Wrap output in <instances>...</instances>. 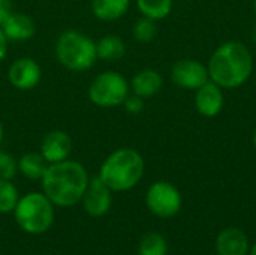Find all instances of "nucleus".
<instances>
[{"label":"nucleus","instance_id":"nucleus-1","mask_svg":"<svg viewBox=\"0 0 256 255\" xmlns=\"http://www.w3.org/2000/svg\"><path fill=\"white\" fill-rule=\"evenodd\" d=\"M210 81L224 90L244 86L254 72V56L246 44L228 41L219 45L207 63Z\"/></svg>","mask_w":256,"mask_h":255},{"label":"nucleus","instance_id":"nucleus-2","mask_svg":"<svg viewBox=\"0 0 256 255\" xmlns=\"http://www.w3.org/2000/svg\"><path fill=\"white\" fill-rule=\"evenodd\" d=\"M40 182L42 192L54 206L70 207L81 201L90 177L82 164L66 159L62 162L48 164Z\"/></svg>","mask_w":256,"mask_h":255},{"label":"nucleus","instance_id":"nucleus-3","mask_svg":"<svg viewBox=\"0 0 256 255\" xmlns=\"http://www.w3.org/2000/svg\"><path fill=\"white\" fill-rule=\"evenodd\" d=\"M146 162L138 150L120 147L104 159L98 176L112 192H126L141 182Z\"/></svg>","mask_w":256,"mask_h":255},{"label":"nucleus","instance_id":"nucleus-4","mask_svg":"<svg viewBox=\"0 0 256 255\" xmlns=\"http://www.w3.org/2000/svg\"><path fill=\"white\" fill-rule=\"evenodd\" d=\"M57 62L68 71L84 72L94 66L96 42L80 30H64L58 35L54 47Z\"/></svg>","mask_w":256,"mask_h":255},{"label":"nucleus","instance_id":"nucleus-5","mask_svg":"<svg viewBox=\"0 0 256 255\" xmlns=\"http://www.w3.org/2000/svg\"><path fill=\"white\" fill-rule=\"evenodd\" d=\"M14 213L21 230L30 234H40L52 225L54 204L44 192H28L20 197Z\"/></svg>","mask_w":256,"mask_h":255},{"label":"nucleus","instance_id":"nucleus-6","mask_svg":"<svg viewBox=\"0 0 256 255\" xmlns=\"http://www.w3.org/2000/svg\"><path fill=\"white\" fill-rule=\"evenodd\" d=\"M88 99L99 108H114L123 105L130 95V84L126 77L117 71H104L88 84Z\"/></svg>","mask_w":256,"mask_h":255},{"label":"nucleus","instance_id":"nucleus-7","mask_svg":"<svg viewBox=\"0 0 256 255\" xmlns=\"http://www.w3.org/2000/svg\"><path fill=\"white\" fill-rule=\"evenodd\" d=\"M182 194L170 182H154L146 194V204L148 210L159 218L176 216L182 209Z\"/></svg>","mask_w":256,"mask_h":255},{"label":"nucleus","instance_id":"nucleus-8","mask_svg":"<svg viewBox=\"0 0 256 255\" xmlns=\"http://www.w3.org/2000/svg\"><path fill=\"white\" fill-rule=\"evenodd\" d=\"M171 81L183 89V90H190L195 92L201 86H204L210 77H208V69L207 65L196 59H182L177 60L170 72Z\"/></svg>","mask_w":256,"mask_h":255},{"label":"nucleus","instance_id":"nucleus-9","mask_svg":"<svg viewBox=\"0 0 256 255\" xmlns=\"http://www.w3.org/2000/svg\"><path fill=\"white\" fill-rule=\"evenodd\" d=\"M9 84L21 92L33 90L39 86L42 80V68L33 57H18L15 59L6 72Z\"/></svg>","mask_w":256,"mask_h":255},{"label":"nucleus","instance_id":"nucleus-10","mask_svg":"<svg viewBox=\"0 0 256 255\" xmlns=\"http://www.w3.org/2000/svg\"><path fill=\"white\" fill-rule=\"evenodd\" d=\"M84 210L93 216L100 218L105 216L112 204V191L100 180L99 176L92 177L88 182V186L81 198Z\"/></svg>","mask_w":256,"mask_h":255},{"label":"nucleus","instance_id":"nucleus-11","mask_svg":"<svg viewBox=\"0 0 256 255\" xmlns=\"http://www.w3.org/2000/svg\"><path fill=\"white\" fill-rule=\"evenodd\" d=\"M74 150L72 137L62 129H52L46 132L40 141V155L48 164H56L69 159Z\"/></svg>","mask_w":256,"mask_h":255},{"label":"nucleus","instance_id":"nucleus-12","mask_svg":"<svg viewBox=\"0 0 256 255\" xmlns=\"http://www.w3.org/2000/svg\"><path fill=\"white\" fill-rule=\"evenodd\" d=\"M225 105L224 89L213 81H207L198 90H195V108L204 117H216L222 113Z\"/></svg>","mask_w":256,"mask_h":255},{"label":"nucleus","instance_id":"nucleus-13","mask_svg":"<svg viewBox=\"0 0 256 255\" xmlns=\"http://www.w3.org/2000/svg\"><path fill=\"white\" fill-rule=\"evenodd\" d=\"M9 42H27L36 35L34 20L22 12H12L0 26Z\"/></svg>","mask_w":256,"mask_h":255},{"label":"nucleus","instance_id":"nucleus-14","mask_svg":"<svg viewBox=\"0 0 256 255\" xmlns=\"http://www.w3.org/2000/svg\"><path fill=\"white\" fill-rule=\"evenodd\" d=\"M130 92L141 96L142 99H148L156 96L164 87V77L159 71L152 68H144L138 71L132 80L129 81Z\"/></svg>","mask_w":256,"mask_h":255},{"label":"nucleus","instance_id":"nucleus-15","mask_svg":"<svg viewBox=\"0 0 256 255\" xmlns=\"http://www.w3.org/2000/svg\"><path fill=\"white\" fill-rule=\"evenodd\" d=\"M216 251L219 255H248L249 240L238 228H226L216 239Z\"/></svg>","mask_w":256,"mask_h":255},{"label":"nucleus","instance_id":"nucleus-16","mask_svg":"<svg viewBox=\"0 0 256 255\" xmlns=\"http://www.w3.org/2000/svg\"><path fill=\"white\" fill-rule=\"evenodd\" d=\"M90 8L94 18L110 23L117 21L128 14L130 8V0H92Z\"/></svg>","mask_w":256,"mask_h":255},{"label":"nucleus","instance_id":"nucleus-17","mask_svg":"<svg viewBox=\"0 0 256 255\" xmlns=\"http://www.w3.org/2000/svg\"><path fill=\"white\" fill-rule=\"evenodd\" d=\"M126 54V42L118 35H104L96 42V56L98 60L104 62H117Z\"/></svg>","mask_w":256,"mask_h":255},{"label":"nucleus","instance_id":"nucleus-18","mask_svg":"<svg viewBox=\"0 0 256 255\" xmlns=\"http://www.w3.org/2000/svg\"><path fill=\"white\" fill-rule=\"evenodd\" d=\"M46 168L48 162L40 152H27L18 159V173L28 180H40Z\"/></svg>","mask_w":256,"mask_h":255},{"label":"nucleus","instance_id":"nucleus-19","mask_svg":"<svg viewBox=\"0 0 256 255\" xmlns=\"http://www.w3.org/2000/svg\"><path fill=\"white\" fill-rule=\"evenodd\" d=\"M135 3L142 17L154 21L165 20L174 8V0H135Z\"/></svg>","mask_w":256,"mask_h":255},{"label":"nucleus","instance_id":"nucleus-20","mask_svg":"<svg viewBox=\"0 0 256 255\" xmlns=\"http://www.w3.org/2000/svg\"><path fill=\"white\" fill-rule=\"evenodd\" d=\"M168 245L162 234L159 233H147L141 237L138 245L140 255H166Z\"/></svg>","mask_w":256,"mask_h":255},{"label":"nucleus","instance_id":"nucleus-21","mask_svg":"<svg viewBox=\"0 0 256 255\" xmlns=\"http://www.w3.org/2000/svg\"><path fill=\"white\" fill-rule=\"evenodd\" d=\"M158 21L150 20L147 17H141L135 21L132 27V36L140 44H148L152 42L158 35Z\"/></svg>","mask_w":256,"mask_h":255},{"label":"nucleus","instance_id":"nucleus-22","mask_svg":"<svg viewBox=\"0 0 256 255\" xmlns=\"http://www.w3.org/2000/svg\"><path fill=\"white\" fill-rule=\"evenodd\" d=\"M18 200H20L18 189L12 183V180L0 179V213L14 212Z\"/></svg>","mask_w":256,"mask_h":255},{"label":"nucleus","instance_id":"nucleus-23","mask_svg":"<svg viewBox=\"0 0 256 255\" xmlns=\"http://www.w3.org/2000/svg\"><path fill=\"white\" fill-rule=\"evenodd\" d=\"M18 173V159L6 150H0V179L12 180Z\"/></svg>","mask_w":256,"mask_h":255},{"label":"nucleus","instance_id":"nucleus-24","mask_svg":"<svg viewBox=\"0 0 256 255\" xmlns=\"http://www.w3.org/2000/svg\"><path fill=\"white\" fill-rule=\"evenodd\" d=\"M123 107H124V111H126L128 114L136 116V114L142 113V110H144V99H142L141 96L135 95V93H130V95L124 99Z\"/></svg>","mask_w":256,"mask_h":255},{"label":"nucleus","instance_id":"nucleus-25","mask_svg":"<svg viewBox=\"0 0 256 255\" xmlns=\"http://www.w3.org/2000/svg\"><path fill=\"white\" fill-rule=\"evenodd\" d=\"M14 12L12 0H0V26L6 21V18Z\"/></svg>","mask_w":256,"mask_h":255},{"label":"nucleus","instance_id":"nucleus-26","mask_svg":"<svg viewBox=\"0 0 256 255\" xmlns=\"http://www.w3.org/2000/svg\"><path fill=\"white\" fill-rule=\"evenodd\" d=\"M8 47H9V41L6 38V35L3 33L2 27H0V62H3L8 56Z\"/></svg>","mask_w":256,"mask_h":255},{"label":"nucleus","instance_id":"nucleus-27","mask_svg":"<svg viewBox=\"0 0 256 255\" xmlns=\"http://www.w3.org/2000/svg\"><path fill=\"white\" fill-rule=\"evenodd\" d=\"M3 138H4V128H3V123L0 120V144L3 143Z\"/></svg>","mask_w":256,"mask_h":255},{"label":"nucleus","instance_id":"nucleus-28","mask_svg":"<svg viewBox=\"0 0 256 255\" xmlns=\"http://www.w3.org/2000/svg\"><path fill=\"white\" fill-rule=\"evenodd\" d=\"M252 143H254V147H255L256 150V129L255 132H254V137H252Z\"/></svg>","mask_w":256,"mask_h":255},{"label":"nucleus","instance_id":"nucleus-29","mask_svg":"<svg viewBox=\"0 0 256 255\" xmlns=\"http://www.w3.org/2000/svg\"><path fill=\"white\" fill-rule=\"evenodd\" d=\"M249 255H256V243L252 246V249H250V252H249Z\"/></svg>","mask_w":256,"mask_h":255},{"label":"nucleus","instance_id":"nucleus-30","mask_svg":"<svg viewBox=\"0 0 256 255\" xmlns=\"http://www.w3.org/2000/svg\"><path fill=\"white\" fill-rule=\"evenodd\" d=\"M254 9H255V15H256V0L254 2Z\"/></svg>","mask_w":256,"mask_h":255}]
</instances>
